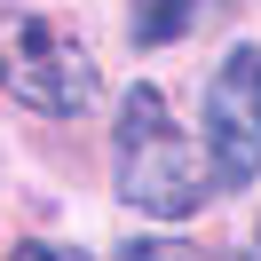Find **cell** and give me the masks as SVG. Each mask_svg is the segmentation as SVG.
<instances>
[{"instance_id":"obj_4","label":"cell","mask_w":261,"mask_h":261,"mask_svg":"<svg viewBox=\"0 0 261 261\" xmlns=\"http://www.w3.org/2000/svg\"><path fill=\"white\" fill-rule=\"evenodd\" d=\"M198 24V0H135L127 8V40L135 48H166V40H182Z\"/></svg>"},{"instance_id":"obj_2","label":"cell","mask_w":261,"mask_h":261,"mask_svg":"<svg viewBox=\"0 0 261 261\" xmlns=\"http://www.w3.org/2000/svg\"><path fill=\"white\" fill-rule=\"evenodd\" d=\"M0 87L16 103H32V111H48V119H80L103 80H95V56H87V40L71 24L8 8L0 16Z\"/></svg>"},{"instance_id":"obj_3","label":"cell","mask_w":261,"mask_h":261,"mask_svg":"<svg viewBox=\"0 0 261 261\" xmlns=\"http://www.w3.org/2000/svg\"><path fill=\"white\" fill-rule=\"evenodd\" d=\"M206 159L222 190H253L261 182V48H229L206 87Z\"/></svg>"},{"instance_id":"obj_5","label":"cell","mask_w":261,"mask_h":261,"mask_svg":"<svg viewBox=\"0 0 261 261\" xmlns=\"http://www.w3.org/2000/svg\"><path fill=\"white\" fill-rule=\"evenodd\" d=\"M119 261H198V253H190V245H174V238H135Z\"/></svg>"},{"instance_id":"obj_1","label":"cell","mask_w":261,"mask_h":261,"mask_svg":"<svg viewBox=\"0 0 261 261\" xmlns=\"http://www.w3.org/2000/svg\"><path fill=\"white\" fill-rule=\"evenodd\" d=\"M111 174H119V198L135 214H159V222H190L222 182H214V159L198 135L174 127L159 87H135L119 103V135H111Z\"/></svg>"},{"instance_id":"obj_6","label":"cell","mask_w":261,"mask_h":261,"mask_svg":"<svg viewBox=\"0 0 261 261\" xmlns=\"http://www.w3.org/2000/svg\"><path fill=\"white\" fill-rule=\"evenodd\" d=\"M8 261H80V253H64V245H40V238H24Z\"/></svg>"}]
</instances>
